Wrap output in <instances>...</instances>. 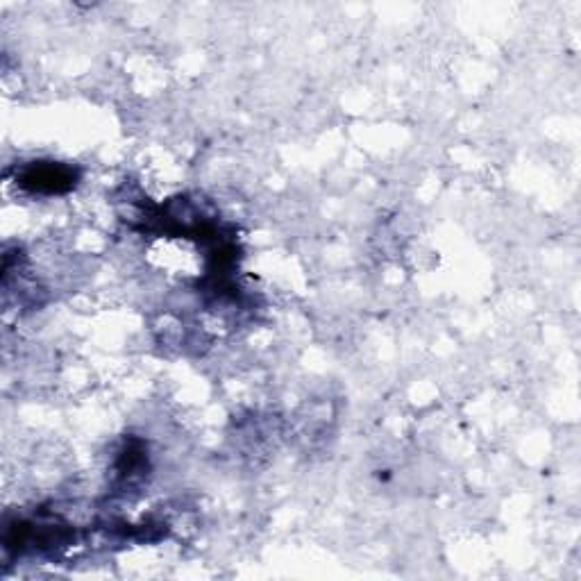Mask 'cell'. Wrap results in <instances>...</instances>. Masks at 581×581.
Returning a JSON list of instances; mask_svg holds the SVG:
<instances>
[{"label":"cell","mask_w":581,"mask_h":581,"mask_svg":"<svg viewBox=\"0 0 581 581\" xmlns=\"http://www.w3.org/2000/svg\"><path fill=\"white\" fill-rule=\"evenodd\" d=\"M21 184L35 193H60L71 189L73 171L57 164H35L23 173Z\"/></svg>","instance_id":"6da1fadb"}]
</instances>
